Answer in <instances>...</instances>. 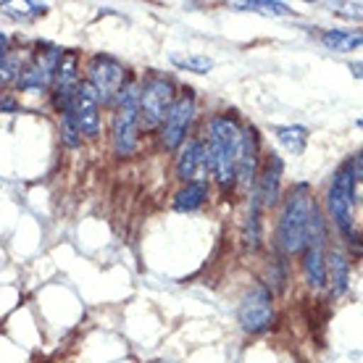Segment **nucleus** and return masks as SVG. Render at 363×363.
Segmentation results:
<instances>
[{
  "label": "nucleus",
  "instance_id": "obj_1",
  "mask_svg": "<svg viewBox=\"0 0 363 363\" xmlns=\"http://www.w3.org/2000/svg\"><path fill=\"white\" fill-rule=\"evenodd\" d=\"M361 166L363 158L361 153H353L345 164L340 166L332 174L327 190V216L335 224L342 240L350 242L355 253H361V235L355 229V216L353 211L358 206V184H361Z\"/></svg>",
  "mask_w": 363,
  "mask_h": 363
},
{
  "label": "nucleus",
  "instance_id": "obj_2",
  "mask_svg": "<svg viewBox=\"0 0 363 363\" xmlns=\"http://www.w3.org/2000/svg\"><path fill=\"white\" fill-rule=\"evenodd\" d=\"M206 164L208 174L218 184L221 192L235 190V164H237V143H240V121L232 113L211 116L206 129Z\"/></svg>",
  "mask_w": 363,
  "mask_h": 363
},
{
  "label": "nucleus",
  "instance_id": "obj_3",
  "mask_svg": "<svg viewBox=\"0 0 363 363\" xmlns=\"http://www.w3.org/2000/svg\"><path fill=\"white\" fill-rule=\"evenodd\" d=\"M316 200L311 195V187L306 182L292 184L287 198L281 203L279 221H277V250L284 258L298 255L308 245V229H311V213H313Z\"/></svg>",
  "mask_w": 363,
  "mask_h": 363
},
{
  "label": "nucleus",
  "instance_id": "obj_4",
  "mask_svg": "<svg viewBox=\"0 0 363 363\" xmlns=\"http://www.w3.org/2000/svg\"><path fill=\"white\" fill-rule=\"evenodd\" d=\"M111 108H113V118H111L113 155L129 158L140 145V79L129 77Z\"/></svg>",
  "mask_w": 363,
  "mask_h": 363
},
{
  "label": "nucleus",
  "instance_id": "obj_5",
  "mask_svg": "<svg viewBox=\"0 0 363 363\" xmlns=\"http://www.w3.org/2000/svg\"><path fill=\"white\" fill-rule=\"evenodd\" d=\"M174 98H177V84L172 77L150 72L145 74V79H140V135L158 132Z\"/></svg>",
  "mask_w": 363,
  "mask_h": 363
},
{
  "label": "nucleus",
  "instance_id": "obj_6",
  "mask_svg": "<svg viewBox=\"0 0 363 363\" xmlns=\"http://www.w3.org/2000/svg\"><path fill=\"white\" fill-rule=\"evenodd\" d=\"M64 50L66 48H58L53 43H37L35 50L29 53V61L13 79V87L18 92H32V95L50 92L55 69H58V61H61Z\"/></svg>",
  "mask_w": 363,
  "mask_h": 363
},
{
  "label": "nucleus",
  "instance_id": "obj_7",
  "mask_svg": "<svg viewBox=\"0 0 363 363\" xmlns=\"http://www.w3.org/2000/svg\"><path fill=\"white\" fill-rule=\"evenodd\" d=\"M195 111H198V100H195V90L192 87H182L174 98L172 108L166 113V118L158 127V137H161V145L169 153H177L184 140L190 137V127L195 121Z\"/></svg>",
  "mask_w": 363,
  "mask_h": 363
},
{
  "label": "nucleus",
  "instance_id": "obj_8",
  "mask_svg": "<svg viewBox=\"0 0 363 363\" xmlns=\"http://www.w3.org/2000/svg\"><path fill=\"white\" fill-rule=\"evenodd\" d=\"M127 79H129L127 69H124V64H121L118 58H113V55L98 53L87 61V79H84V82L90 84L98 103L106 106V108H111V106L116 103L118 92H121V87H124Z\"/></svg>",
  "mask_w": 363,
  "mask_h": 363
},
{
  "label": "nucleus",
  "instance_id": "obj_9",
  "mask_svg": "<svg viewBox=\"0 0 363 363\" xmlns=\"http://www.w3.org/2000/svg\"><path fill=\"white\" fill-rule=\"evenodd\" d=\"M237 321L245 335H261L274 324V295L264 284H255L253 290L245 292L237 308Z\"/></svg>",
  "mask_w": 363,
  "mask_h": 363
},
{
  "label": "nucleus",
  "instance_id": "obj_10",
  "mask_svg": "<svg viewBox=\"0 0 363 363\" xmlns=\"http://www.w3.org/2000/svg\"><path fill=\"white\" fill-rule=\"evenodd\" d=\"M261 169V137L253 124L240 127V143H237V164H235V187L242 192H253Z\"/></svg>",
  "mask_w": 363,
  "mask_h": 363
},
{
  "label": "nucleus",
  "instance_id": "obj_11",
  "mask_svg": "<svg viewBox=\"0 0 363 363\" xmlns=\"http://www.w3.org/2000/svg\"><path fill=\"white\" fill-rule=\"evenodd\" d=\"M82 82V74H79V55L74 50H64L58 69H55L53 84H50V95H53V108L55 113H64L74 100V92Z\"/></svg>",
  "mask_w": 363,
  "mask_h": 363
},
{
  "label": "nucleus",
  "instance_id": "obj_12",
  "mask_svg": "<svg viewBox=\"0 0 363 363\" xmlns=\"http://www.w3.org/2000/svg\"><path fill=\"white\" fill-rule=\"evenodd\" d=\"M281 177H284V161L279 153H269L264 158V164L258 169V179L253 184L250 198L261 206V211L274 208L281 198Z\"/></svg>",
  "mask_w": 363,
  "mask_h": 363
},
{
  "label": "nucleus",
  "instance_id": "obj_13",
  "mask_svg": "<svg viewBox=\"0 0 363 363\" xmlns=\"http://www.w3.org/2000/svg\"><path fill=\"white\" fill-rule=\"evenodd\" d=\"M69 108H72V113H74V121H77L79 135L87 137V140H95V137L100 135V103H98V98H95V92H92L90 84L79 82Z\"/></svg>",
  "mask_w": 363,
  "mask_h": 363
},
{
  "label": "nucleus",
  "instance_id": "obj_14",
  "mask_svg": "<svg viewBox=\"0 0 363 363\" xmlns=\"http://www.w3.org/2000/svg\"><path fill=\"white\" fill-rule=\"evenodd\" d=\"M177 177L184 184L187 182H206L208 164H206V140L200 135L187 137L177 155Z\"/></svg>",
  "mask_w": 363,
  "mask_h": 363
},
{
  "label": "nucleus",
  "instance_id": "obj_15",
  "mask_svg": "<svg viewBox=\"0 0 363 363\" xmlns=\"http://www.w3.org/2000/svg\"><path fill=\"white\" fill-rule=\"evenodd\" d=\"M350 258L342 247H327V287L329 298L335 300L345 295L350 287Z\"/></svg>",
  "mask_w": 363,
  "mask_h": 363
},
{
  "label": "nucleus",
  "instance_id": "obj_16",
  "mask_svg": "<svg viewBox=\"0 0 363 363\" xmlns=\"http://www.w3.org/2000/svg\"><path fill=\"white\" fill-rule=\"evenodd\" d=\"M206 200H208V182H187V184L174 195L172 206H174V211H179V213H192V211L203 208Z\"/></svg>",
  "mask_w": 363,
  "mask_h": 363
},
{
  "label": "nucleus",
  "instance_id": "obj_17",
  "mask_svg": "<svg viewBox=\"0 0 363 363\" xmlns=\"http://www.w3.org/2000/svg\"><path fill=\"white\" fill-rule=\"evenodd\" d=\"M363 43L361 32H345V29H324L321 32V45L335 53H350L358 50Z\"/></svg>",
  "mask_w": 363,
  "mask_h": 363
},
{
  "label": "nucleus",
  "instance_id": "obj_18",
  "mask_svg": "<svg viewBox=\"0 0 363 363\" xmlns=\"http://www.w3.org/2000/svg\"><path fill=\"white\" fill-rule=\"evenodd\" d=\"M277 132V140H279L284 150L292 155H300L308 145V129L303 124H284V127H274Z\"/></svg>",
  "mask_w": 363,
  "mask_h": 363
},
{
  "label": "nucleus",
  "instance_id": "obj_19",
  "mask_svg": "<svg viewBox=\"0 0 363 363\" xmlns=\"http://www.w3.org/2000/svg\"><path fill=\"white\" fill-rule=\"evenodd\" d=\"M261 206L255 203V198H250V208L245 213V224H242V240L250 250L261 247Z\"/></svg>",
  "mask_w": 363,
  "mask_h": 363
},
{
  "label": "nucleus",
  "instance_id": "obj_20",
  "mask_svg": "<svg viewBox=\"0 0 363 363\" xmlns=\"http://www.w3.org/2000/svg\"><path fill=\"white\" fill-rule=\"evenodd\" d=\"M50 6L48 3H0V13L11 16L13 21H29V18L45 16Z\"/></svg>",
  "mask_w": 363,
  "mask_h": 363
},
{
  "label": "nucleus",
  "instance_id": "obj_21",
  "mask_svg": "<svg viewBox=\"0 0 363 363\" xmlns=\"http://www.w3.org/2000/svg\"><path fill=\"white\" fill-rule=\"evenodd\" d=\"M235 11H253V13H264V16H290L292 9L287 3L279 0H247V3H232Z\"/></svg>",
  "mask_w": 363,
  "mask_h": 363
},
{
  "label": "nucleus",
  "instance_id": "obj_22",
  "mask_svg": "<svg viewBox=\"0 0 363 363\" xmlns=\"http://www.w3.org/2000/svg\"><path fill=\"white\" fill-rule=\"evenodd\" d=\"M169 61H172L177 69L182 72H192V74H208L213 69V61H211L208 55H179V53H172L169 55Z\"/></svg>",
  "mask_w": 363,
  "mask_h": 363
},
{
  "label": "nucleus",
  "instance_id": "obj_23",
  "mask_svg": "<svg viewBox=\"0 0 363 363\" xmlns=\"http://www.w3.org/2000/svg\"><path fill=\"white\" fill-rule=\"evenodd\" d=\"M266 290L272 292H281L284 287H287V258L284 255H277L272 264H269V281L264 284Z\"/></svg>",
  "mask_w": 363,
  "mask_h": 363
},
{
  "label": "nucleus",
  "instance_id": "obj_24",
  "mask_svg": "<svg viewBox=\"0 0 363 363\" xmlns=\"http://www.w3.org/2000/svg\"><path fill=\"white\" fill-rule=\"evenodd\" d=\"M61 118V140H64L69 147H79L82 145V135H79V129H77V121H74V113L72 108H66L64 113H58Z\"/></svg>",
  "mask_w": 363,
  "mask_h": 363
},
{
  "label": "nucleus",
  "instance_id": "obj_25",
  "mask_svg": "<svg viewBox=\"0 0 363 363\" xmlns=\"http://www.w3.org/2000/svg\"><path fill=\"white\" fill-rule=\"evenodd\" d=\"M9 50H11V45H9V37L6 35H0V92H3V87L11 82L9 79Z\"/></svg>",
  "mask_w": 363,
  "mask_h": 363
},
{
  "label": "nucleus",
  "instance_id": "obj_26",
  "mask_svg": "<svg viewBox=\"0 0 363 363\" xmlns=\"http://www.w3.org/2000/svg\"><path fill=\"white\" fill-rule=\"evenodd\" d=\"M0 111H6V113L18 111V100L13 98V92H0Z\"/></svg>",
  "mask_w": 363,
  "mask_h": 363
}]
</instances>
